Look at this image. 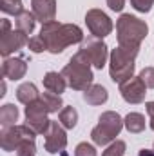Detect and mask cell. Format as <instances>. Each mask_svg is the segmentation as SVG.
Instances as JSON below:
<instances>
[{
	"instance_id": "obj_1",
	"label": "cell",
	"mask_w": 154,
	"mask_h": 156,
	"mask_svg": "<svg viewBox=\"0 0 154 156\" xmlns=\"http://www.w3.org/2000/svg\"><path fill=\"white\" fill-rule=\"evenodd\" d=\"M40 37L44 38L47 51L53 55L62 53L65 47L83 42V33L76 24H60L58 20H53L49 24L42 26Z\"/></svg>"
},
{
	"instance_id": "obj_2",
	"label": "cell",
	"mask_w": 154,
	"mask_h": 156,
	"mask_svg": "<svg viewBox=\"0 0 154 156\" xmlns=\"http://www.w3.org/2000/svg\"><path fill=\"white\" fill-rule=\"evenodd\" d=\"M149 33V26L129 15L123 13L118 20H116V37H118V44L121 47H129V49H140V44Z\"/></svg>"
},
{
	"instance_id": "obj_3",
	"label": "cell",
	"mask_w": 154,
	"mask_h": 156,
	"mask_svg": "<svg viewBox=\"0 0 154 156\" xmlns=\"http://www.w3.org/2000/svg\"><path fill=\"white\" fill-rule=\"evenodd\" d=\"M62 75L65 78L67 85L75 91H87L93 85V69L89 58L78 51L76 55L69 60V64L62 69Z\"/></svg>"
},
{
	"instance_id": "obj_4",
	"label": "cell",
	"mask_w": 154,
	"mask_h": 156,
	"mask_svg": "<svg viewBox=\"0 0 154 156\" xmlns=\"http://www.w3.org/2000/svg\"><path fill=\"white\" fill-rule=\"evenodd\" d=\"M138 53H140V49H129V47H121V45L113 49V53L109 56V75H111L113 82L123 83L129 78L134 76V60H136Z\"/></svg>"
},
{
	"instance_id": "obj_5",
	"label": "cell",
	"mask_w": 154,
	"mask_h": 156,
	"mask_svg": "<svg viewBox=\"0 0 154 156\" xmlns=\"http://www.w3.org/2000/svg\"><path fill=\"white\" fill-rule=\"evenodd\" d=\"M121 129H123V118L114 111H105L98 118V125L91 131V140L96 145L105 147L114 142Z\"/></svg>"
},
{
	"instance_id": "obj_6",
	"label": "cell",
	"mask_w": 154,
	"mask_h": 156,
	"mask_svg": "<svg viewBox=\"0 0 154 156\" xmlns=\"http://www.w3.org/2000/svg\"><path fill=\"white\" fill-rule=\"evenodd\" d=\"M47 115H51V111H49L47 104L44 102V98L40 96L38 100L31 102L26 107V125H29L37 134H45V131L49 129V123H51Z\"/></svg>"
},
{
	"instance_id": "obj_7",
	"label": "cell",
	"mask_w": 154,
	"mask_h": 156,
	"mask_svg": "<svg viewBox=\"0 0 154 156\" xmlns=\"http://www.w3.org/2000/svg\"><path fill=\"white\" fill-rule=\"evenodd\" d=\"M35 136H37V133L29 125H13V127H7L2 131L0 145L4 151L11 153V151H16L26 142H35Z\"/></svg>"
},
{
	"instance_id": "obj_8",
	"label": "cell",
	"mask_w": 154,
	"mask_h": 156,
	"mask_svg": "<svg viewBox=\"0 0 154 156\" xmlns=\"http://www.w3.org/2000/svg\"><path fill=\"white\" fill-rule=\"evenodd\" d=\"M82 51L91 66H94L96 69H103V66L107 64V58H109V51H107V45L102 42V38H96V37H91V38L83 40L82 42V47L78 49Z\"/></svg>"
},
{
	"instance_id": "obj_9",
	"label": "cell",
	"mask_w": 154,
	"mask_h": 156,
	"mask_svg": "<svg viewBox=\"0 0 154 156\" xmlns=\"http://www.w3.org/2000/svg\"><path fill=\"white\" fill-rule=\"evenodd\" d=\"M45 142L44 147L49 154H58L64 153V149L67 147V134H65V127L60 122H53L49 123V129L45 131Z\"/></svg>"
},
{
	"instance_id": "obj_10",
	"label": "cell",
	"mask_w": 154,
	"mask_h": 156,
	"mask_svg": "<svg viewBox=\"0 0 154 156\" xmlns=\"http://www.w3.org/2000/svg\"><path fill=\"white\" fill-rule=\"evenodd\" d=\"M85 24L93 37L105 38L113 31V20L102 11V9H89L85 15Z\"/></svg>"
},
{
	"instance_id": "obj_11",
	"label": "cell",
	"mask_w": 154,
	"mask_h": 156,
	"mask_svg": "<svg viewBox=\"0 0 154 156\" xmlns=\"http://www.w3.org/2000/svg\"><path fill=\"white\" fill-rule=\"evenodd\" d=\"M120 93H121V98L127 102V104H142L145 100V94H147V85L143 83V80L140 76H132L129 78L127 82L120 83Z\"/></svg>"
},
{
	"instance_id": "obj_12",
	"label": "cell",
	"mask_w": 154,
	"mask_h": 156,
	"mask_svg": "<svg viewBox=\"0 0 154 156\" xmlns=\"http://www.w3.org/2000/svg\"><path fill=\"white\" fill-rule=\"evenodd\" d=\"M27 35L26 33H22V31H9L7 35H4V37H0V53H2V56L4 58H7L11 53H15V51H18V49H22L24 45H27Z\"/></svg>"
},
{
	"instance_id": "obj_13",
	"label": "cell",
	"mask_w": 154,
	"mask_h": 156,
	"mask_svg": "<svg viewBox=\"0 0 154 156\" xmlns=\"http://www.w3.org/2000/svg\"><path fill=\"white\" fill-rule=\"evenodd\" d=\"M33 5V15L37 20L44 24H49L56 16V0H31Z\"/></svg>"
},
{
	"instance_id": "obj_14",
	"label": "cell",
	"mask_w": 154,
	"mask_h": 156,
	"mask_svg": "<svg viewBox=\"0 0 154 156\" xmlns=\"http://www.w3.org/2000/svg\"><path fill=\"white\" fill-rule=\"evenodd\" d=\"M27 73V64L24 58H4V64H2V75L4 78H9V80H20V78L26 76Z\"/></svg>"
},
{
	"instance_id": "obj_15",
	"label": "cell",
	"mask_w": 154,
	"mask_h": 156,
	"mask_svg": "<svg viewBox=\"0 0 154 156\" xmlns=\"http://www.w3.org/2000/svg\"><path fill=\"white\" fill-rule=\"evenodd\" d=\"M44 87L49 91V93H54V94H62L67 87V82L62 73H56V71H49L45 73L44 76Z\"/></svg>"
},
{
	"instance_id": "obj_16",
	"label": "cell",
	"mask_w": 154,
	"mask_h": 156,
	"mask_svg": "<svg viewBox=\"0 0 154 156\" xmlns=\"http://www.w3.org/2000/svg\"><path fill=\"white\" fill-rule=\"evenodd\" d=\"M83 100L89 104V105H102L109 100V93L103 85H98V83H93L87 91H83Z\"/></svg>"
},
{
	"instance_id": "obj_17",
	"label": "cell",
	"mask_w": 154,
	"mask_h": 156,
	"mask_svg": "<svg viewBox=\"0 0 154 156\" xmlns=\"http://www.w3.org/2000/svg\"><path fill=\"white\" fill-rule=\"evenodd\" d=\"M38 98H40V93H38V89H37L35 83L26 82V83L18 85V89H16V100H18L20 104L29 105L31 102H35V100H38Z\"/></svg>"
},
{
	"instance_id": "obj_18",
	"label": "cell",
	"mask_w": 154,
	"mask_h": 156,
	"mask_svg": "<svg viewBox=\"0 0 154 156\" xmlns=\"http://www.w3.org/2000/svg\"><path fill=\"white\" fill-rule=\"evenodd\" d=\"M123 125L131 134H140L145 131V116L140 113H129L123 118Z\"/></svg>"
},
{
	"instance_id": "obj_19",
	"label": "cell",
	"mask_w": 154,
	"mask_h": 156,
	"mask_svg": "<svg viewBox=\"0 0 154 156\" xmlns=\"http://www.w3.org/2000/svg\"><path fill=\"white\" fill-rule=\"evenodd\" d=\"M16 20V29L26 33V35H31L35 31V24H37V16L29 11H22L18 16H15Z\"/></svg>"
},
{
	"instance_id": "obj_20",
	"label": "cell",
	"mask_w": 154,
	"mask_h": 156,
	"mask_svg": "<svg viewBox=\"0 0 154 156\" xmlns=\"http://www.w3.org/2000/svg\"><path fill=\"white\" fill-rule=\"evenodd\" d=\"M16 120H18V109L15 107V104H5L0 107V123L4 129L13 127Z\"/></svg>"
},
{
	"instance_id": "obj_21",
	"label": "cell",
	"mask_w": 154,
	"mask_h": 156,
	"mask_svg": "<svg viewBox=\"0 0 154 156\" xmlns=\"http://www.w3.org/2000/svg\"><path fill=\"white\" fill-rule=\"evenodd\" d=\"M58 120H60V123L65 129H75V125H76V122H78L76 109L75 107H64L60 111V115H58Z\"/></svg>"
},
{
	"instance_id": "obj_22",
	"label": "cell",
	"mask_w": 154,
	"mask_h": 156,
	"mask_svg": "<svg viewBox=\"0 0 154 156\" xmlns=\"http://www.w3.org/2000/svg\"><path fill=\"white\" fill-rule=\"evenodd\" d=\"M42 98H44V102L47 104V107H49V111L51 113H58V111H62L64 109V102H62V96L60 94H54V93H44L42 94Z\"/></svg>"
},
{
	"instance_id": "obj_23",
	"label": "cell",
	"mask_w": 154,
	"mask_h": 156,
	"mask_svg": "<svg viewBox=\"0 0 154 156\" xmlns=\"http://www.w3.org/2000/svg\"><path fill=\"white\" fill-rule=\"evenodd\" d=\"M125 149L127 145L123 140H114L113 144H109V147L103 151L102 156H125Z\"/></svg>"
},
{
	"instance_id": "obj_24",
	"label": "cell",
	"mask_w": 154,
	"mask_h": 156,
	"mask_svg": "<svg viewBox=\"0 0 154 156\" xmlns=\"http://www.w3.org/2000/svg\"><path fill=\"white\" fill-rule=\"evenodd\" d=\"M75 156H98V154H96L94 145H91L87 142H82V144H78L76 149H75Z\"/></svg>"
},
{
	"instance_id": "obj_25",
	"label": "cell",
	"mask_w": 154,
	"mask_h": 156,
	"mask_svg": "<svg viewBox=\"0 0 154 156\" xmlns=\"http://www.w3.org/2000/svg\"><path fill=\"white\" fill-rule=\"evenodd\" d=\"M27 47L33 51V53H42V51H47V45H45V42L42 37H33V38H29L27 42Z\"/></svg>"
},
{
	"instance_id": "obj_26",
	"label": "cell",
	"mask_w": 154,
	"mask_h": 156,
	"mask_svg": "<svg viewBox=\"0 0 154 156\" xmlns=\"http://www.w3.org/2000/svg\"><path fill=\"white\" fill-rule=\"evenodd\" d=\"M131 5L140 13H149L154 5V0H131Z\"/></svg>"
},
{
	"instance_id": "obj_27",
	"label": "cell",
	"mask_w": 154,
	"mask_h": 156,
	"mask_svg": "<svg viewBox=\"0 0 154 156\" xmlns=\"http://www.w3.org/2000/svg\"><path fill=\"white\" fill-rule=\"evenodd\" d=\"M16 156H37L35 142H26L16 149Z\"/></svg>"
},
{
	"instance_id": "obj_28",
	"label": "cell",
	"mask_w": 154,
	"mask_h": 156,
	"mask_svg": "<svg viewBox=\"0 0 154 156\" xmlns=\"http://www.w3.org/2000/svg\"><path fill=\"white\" fill-rule=\"evenodd\" d=\"M140 78L143 80V83H145L149 89H154V67H145V69L140 73Z\"/></svg>"
},
{
	"instance_id": "obj_29",
	"label": "cell",
	"mask_w": 154,
	"mask_h": 156,
	"mask_svg": "<svg viewBox=\"0 0 154 156\" xmlns=\"http://www.w3.org/2000/svg\"><path fill=\"white\" fill-rule=\"evenodd\" d=\"M107 5L111 11H121L125 7V0H107Z\"/></svg>"
},
{
	"instance_id": "obj_30",
	"label": "cell",
	"mask_w": 154,
	"mask_h": 156,
	"mask_svg": "<svg viewBox=\"0 0 154 156\" xmlns=\"http://www.w3.org/2000/svg\"><path fill=\"white\" fill-rule=\"evenodd\" d=\"M145 109H147V115H149V120H151V129L154 131V102H147Z\"/></svg>"
},
{
	"instance_id": "obj_31",
	"label": "cell",
	"mask_w": 154,
	"mask_h": 156,
	"mask_svg": "<svg viewBox=\"0 0 154 156\" xmlns=\"http://www.w3.org/2000/svg\"><path fill=\"white\" fill-rule=\"evenodd\" d=\"M9 31H11V24H9V20H7V18H4V20H2V31H0V37L7 35Z\"/></svg>"
},
{
	"instance_id": "obj_32",
	"label": "cell",
	"mask_w": 154,
	"mask_h": 156,
	"mask_svg": "<svg viewBox=\"0 0 154 156\" xmlns=\"http://www.w3.org/2000/svg\"><path fill=\"white\" fill-rule=\"evenodd\" d=\"M138 156H154V149L151 151V149H142L140 153H138Z\"/></svg>"
},
{
	"instance_id": "obj_33",
	"label": "cell",
	"mask_w": 154,
	"mask_h": 156,
	"mask_svg": "<svg viewBox=\"0 0 154 156\" xmlns=\"http://www.w3.org/2000/svg\"><path fill=\"white\" fill-rule=\"evenodd\" d=\"M0 89H2V93H0V96H4V94H5V83H4V82H2V87H0Z\"/></svg>"
}]
</instances>
